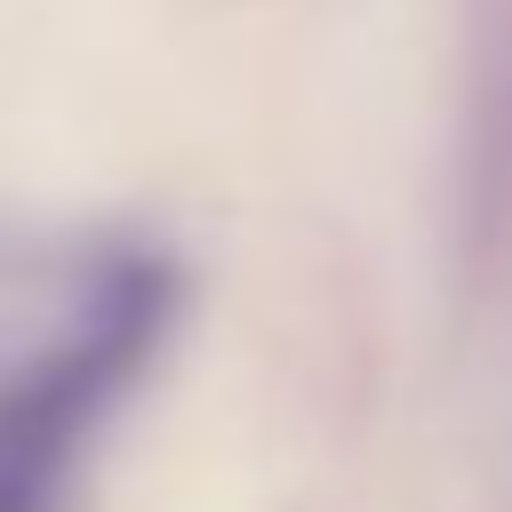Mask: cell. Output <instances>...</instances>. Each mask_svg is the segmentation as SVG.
<instances>
[{
  "label": "cell",
  "mask_w": 512,
  "mask_h": 512,
  "mask_svg": "<svg viewBox=\"0 0 512 512\" xmlns=\"http://www.w3.org/2000/svg\"><path fill=\"white\" fill-rule=\"evenodd\" d=\"M168 320V272L152 256H120L72 336L0 384V512H64V472L96 408L136 376L152 328Z\"/></svg>",
  "instance_id": "cell-1"
}]
</instances>
